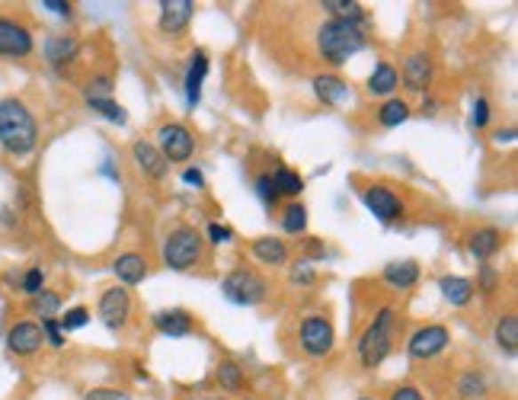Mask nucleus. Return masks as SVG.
Wrapping results in <instances>:
<instances>
[{
	"instance_id": "nucleus-1",
	"label": "nucleus",
	"mask_w": 518,
	"mask_h": 400,
	"mask_svg": "<svg viewBox=\"0 0 518 400\" xmlns=\"http://www.w3.org/2000/svg\"><path fill=\"white\" fill-rule=\"evenodd\" d=\"M39 119L23 96H0V148L13 160H23L39 148Z\"/></svg>"
},
{
	"instance_id": "nucleus-2",
	"label": "nucleus",
	"mask_w": 518,
	"mask_h": 400,
	"mask_svg": "<svg viewBox=\"0 0 518 400\" xmlns=\"http://www.w3.org/2000/svg\"><path fill=\"white\" fill-rule=\"evenodd\" d=\"M368 20H327L317 26V55L330 68H343L349 58L365 52Z\"/></svg>"
},
{
	"instance_id": "nucleus-3",
	"label": "nucleus",
	"mask_w": 518,
	"mask_h": 400,
	"mask_svg": "<svg viewBox=\"0 0 518 400\" xmlns=\"http://www.w3.org/2000/svg\"><path fill=\"white\" fill-rule=\"evenodd\" d=\"M400 336V311L397 304H381L375 317L368 320V327L362 330L359 343H355V356H359L362 368H378L387 362Z\"/></svg>"
},
{
	"instance_id": "nucleus-4",
	"label": "nucleus",
	"mask_w": 518,
	"mask_h": 400,
	"mask_svg": "<svg viewBox=\"0 0 518 400\" xmlns=\"http://www.w3.org/2000/svg\"><path fill=\"white\" fill-rule=\"evenodd\" d=\"M205 237L195 224H176L160 244V263L170 272H189L205 263Z\"/></svg>"
},
{
	"instance_id": "nucleus-5",
	"label": "nucleus",
	"mask_w": 518,
	"mask_h": 400,
	"mask_svg": "<svg viewBox=\"0 0 518 400\" xmlns=\"http://www.w3.org/2000/svg\"><path fill=\"white\" fill-rule=\"evenodd\" d=\"M221 295L237 308H256L269 298V279L253 266H234L221 279Z\"/></svg>"
},
{
	"instance_id": "nucleus-6",
	"label": "nucleus",
	"mask_w": 518,
	"mask_h": 400,
	"mask_svg": "<svg viewBox=\"0 0 518 400\" xmlns=\"http://www.w3.org/2000/svg\"><path fill=\"white\" fill-rule=\"evenodd\" d=\"M298 346L307 359H327L336 346V327L327 314H307L298 324Z\"/></svg>"
},
{
	"instance_id": "nucleus-7",
	"label": "nucleus",
	"mask_w": 518,
	"mask_h": 400,
	"mask_svg": "<svg viewBox=\"0 0 518 400\" xmlns=\"http://www.w3.org/2000/svg\"><path fill=\"white\" fill-rule=\"evenodd\" d=\"M36 52V36L26 20L13 13H0V58L23 61Z\"/></svg>"
},
{
	"instance_id": "nucleus-8",
	"label": "nucleus",
	"mask_w": 518,
	"mask_h": 400,
	"mask_svg": "<svg viewBox=\"0 0 518 400\" xmlns=\"http://www.w3.org/2000/svg\"><path fill=\"white\" fill-rule=\"evenodd\" d=\"M154 144H157V151L163 154L170 167L173 164H186L195 154V135H192V128L186 122H163V125H157Z\"/></svg>"
},
{
	"instance_id": "nucleus-9",
	"label": "nucleus",
	"mask_w": 518,
	"mask_h": 400,
	"mask_svg": "<svg viewBox=\"0 0 518 400\" xmlns=\"http://www.w3.org/2000/svg\"><path fill=\"white\" fill-rule=\"evenodd\" d=\"M135 314V301H131V292L125 285H109L103 288V295L96 301V317L103 320V327L119 333L128 327V320Z\"/></svg>"
},
{
	"instance_id": "nucleus-10",
	"label": "nucleus",
	"mask_w": 518,
	"mask_h": 400,
	"mask_svg": "<svg viewBox=\"0 0 518 400\" xmlns=\"http://www.w3.org/2000/svg\"><path fill=\"white\" fill-rule=\"evenodd\" d=\"M451 346V330L445 324H419L407 336V356L413 362H432Z\"/></svg>"
},
{
	"instance_id": "nucleus-11",
	"label": "nucleus",
	"mask_w": 518,
	"mask_h": 400,
	"mask_svg": "<svg viewBox=\"0 0 518 400\" xmlns=\"http://www.w3.org/2000/svg\"><path fill=\"white\" fill-rule=\"evenodd\" d=\"M362 205H365L368 212L375 215V221H381V224H394L407 215L403 196L387 183H368L365 189H362Z\"/></svg>"
},
{
	"instance_id": "nucleus-12",
	"label": "nucleus",
	"mask_w": 518,
	"mask_h": 400,
	"mask_svg": "<svg viewBox=\"0 0 518 400\" xmlns=\"http://www.w3.org/2000/svg\"><path fill=\"white\" fill-rule=\"evenodd\" d=\"M397 74H400V87L407 90V93L426 96L432 90V77H435V58L426 48H416V52H410L403 58Z\"/></svg>"
},
{
	"instance_id": "nucleus-13",
	"label": "nucleus",
	"mask_w": 518,
	"mask_h": 400,
	"mask_svg": "<svg viewBox=\"0 0 518 400\" xmlns=\"http://www.w3.org/2000/svg\"><path fill=\"white\" fill-rule=\"evenodd\" d=\"M42 346H45V336H42V327L39 320H16L10 324L7 330V349L13 352L16 359H32V356H39Z\"/></svg>"
},
{
	"instance_id": "nucleus-14",
	"label": "nucleus",
	"mask_w": 518,
	"mask_h": 400,
	"mask_svg": "<svg viewBox=\"0 0 518 400\" xmlns=\"http://www.w3.org/2000/svg\"><path fill=\"white\" fill-rule=\"evenodd\" d=\"M42 58H45L55 71H68V64H74L80 58V39L71 32H52L42 42Z\"/></svg>"
},
{
	"instance_id": "nucleus-15",
	"label": "nucleus",
	"mask_w": 518,
	"mask_h": 400,
	"mask_svg": "<svg viewBox=\"0 0 518 400\" xmlns=\"http://www.w3.org/2000/svg\"><path fill=\"white\" fill-rule=\"evenodd\" d=\"M160 16H157V29L163 36H183L189 29L192 16H195V4L192 0H160Z\"/></svg>"
},
{
	"instance_id": "nucleus-16",
	"label": "nucleus",
	"mask_w": 518,
	"mask_h": 400,
	"mask_svg": "<svg viewBox=\"0 0 518 400\" xmlns=\"http://www.w3.org/2000/svg\"><path fill=\"white\" fill-rule=\"evenodd\" d=\"M250 253L259 266L266 269H285L291 263V247H288L282 237H272V234H263V237L250 240Z\"/></svg>"
},
{
	"instance_id": "nucleus-17",
	"label": "nucleus",
	"mask_w": 518,
	"mask_h": 400,
	"mask_svg": "<svg viewBox=\"0 0 518 400\" xmlns=\"http://www.w3.org/2000/svg\"><path fill=\"white\" fill-rule=\"evenodd\" d=\"M131 160H135V167L141 170L147 180H154V183L167 180L170 164L163 160V154L157 151V144L147 141V138H138V141H131Z\"/></svg>"
},
{
	"instance_id": "nucleus-18",
	"label": "nucleus",
	"mask_w": 518,
	"mask_h": 400,
	"mask_svg": "<svg viewBox=\"0 0 518 400\" xmlns=\"http://www.w3.org/2000/svg\"><path fill=\"white\" fill-rule=\"evenodd\" d=\"M147 272H151L147 256L138 253V250H125V253H119L116 260H112V276H116V285L135 288V285H141V282L147 279Z\"/></svg>"
},
{
	"instance_id": "nucleus-19",
	"label": "nucleus",
	"mask_w": 518,
	"mask_h": 400,
	"mask_svg": "<svg viewBox=\"0 0 518 400\" xmlns=\"http://www.w3.org/2000/svg\"><path fill=\"white\" fill-rule=\"evenodd\" d=\"M151 324L160 336L167 340H186V336L195 333V317L183 308H167V311H154Z\"/></svg>"
},
{
	"instance_id": "nucleus-20",
	"label": "nucleus",
	"mask_w": 518,
	"mask_h": 400,
	"mask_svg": "<svg viewBox=\"0 0 518 400\" xmlns=\"http://www.w3.org/2000/svg\"><path fill=\"white\" fill-rule=\"evenodd\" d=\"M311 87H314V96L323 106H330V109H339V106H346L352 100L349 80H343L339 74H314Z\"/></svg>"
},
{
	"instance_id": "nucleus-21",
	"label": "nucleus",
	"mask_w": 518,
	"mask_h": 400,
	"mask_svg": "<svg viewBox=\"0 0 518 400\" xmlns=\"http://www.w3.org/2000/svg\"><path fill=\"white\" fill-rule=\"evenodd\" d=\"M419 279H423V269L416 260H394L381 269V282L391 292H410V288L419 285Z\"/></svg>"
},
{
	"instance_id": "nucleus-22",
	"label": "nucleus",
	"mask_w": 518,
	"mask_h": 400,
	"mask_svg": "<svg viewBox=\"0 0 518 400\" xmlns=\"http://www.w3.org/2000/svg\"><path fill=\"white\" fill-rule=\"evenodd\" d=\"M205 77H208V52L205 48H195V52L189 55V68H186V77H183L186 103H189V109H195V106L202 103Z\"/></svg>"
},
{
	"instance_id": "nucleus-23",
	"label": "nucleus",
	"mask_w": 518,
	"mask_h": 400,
	"mask_svg": "<svg viewBox=\"0 0 518 400\" xmlns=\"http://www.w3.org/2000/svg\"><path fill=\"white\" fill-rule=\"evenodd\" d=\"M503 244H506V237H503V231L499 228H477V231H471V237H467V250H471V256L477 260L480 266L483 263H490L499 250H503Z\"/></svg>"
},
{
	"instance_id": "nucleus-24",
	"label": "nucleus",
	"mask_w": 518,
	"mask_h": 400,
	"mask_svg": "<svg viewBox=\"0 0 518 400\" xmlns=\"http://www.w3.org/2000/svg\"><path fill=\"white\" fill-rule=\"evenodd\" d=\"M397 87H400L397 68H394L391 61H375V68H371V74H368V80H365L368 93L381 96V100H391V96L397 93Z\"/></svg>"
},
{
	"instance_id": "nucleus-25",
	"label": "nucleus",
	"mask_w": 518,
	"mask_h": 400,
	"mask_svg": "<svg viewBox=\"0 0 518 400\" xmlns=\"http://www.w3.org/2000/svg\"><path fill=\"white\" fill-rule=\"evenodd\" d=\"M493 343L496 349L515 359L518 356V314L515 311H503L493 324Z\"/></svg>"
},
{
	"instance_id": "nucleus-26",
	"label": "nucleus",
	"mask_w": 518,
	"mask_h": 400,
	"mask_svg": "<svg viewBox=\"0 0 518 400\" xmlns=\"http://www.w3.org/2000/svg\"><path fill=\"white\" fill-rule=\"evenodd\" d=\"M439 292H442V298L451 304V308H467V304L477 298L474 279H467V276H442Z\"/></svg>"
},
{
	"instance_id": "nucleus-27",
	"label": "nucleus",
	"mask_w": 518,
	"mask_h": 400,
	"mask_svg": "<svg viewBox=\"0 0 518 400\" xmlns=\"http://www.w3.org/2000/svg\"><path fill=\"white\" fill-rule=\"evenodd\" d=\"M269 180L275 186V192H279V199L285 202H298V196L304 192V176L291 167H275L269 173Z\"/></svg>"
},
{
	"instance_id": "nucleus-28",
	"label": "nucleus",
	"mask_w": 518,
	"mask_h": 400,
	"mask_svg": "<svg viewBox=\"0 0 518 400\" xmlns=\"http://www.w3.org/2000/svg\"><path fill=\"white\" fill-rule=\"evenodd\" d=\"M413 116V106L403 100V96H391V100H384L381 109H378V125L381 128H400L403 122Z\"/></svg>"
},
{
	"instance_id": "nucleus-29",
	"label": "nucleus",
	"mask_w": 518,
	"mask_h": 400,
	"mask_svg": "<svg viewBox=\"0 0 518 400\" xmlns=\"http://www.w3.org/2000/svg\"><path fill=\"white\" fill-rule=\"evenodd\" d=\"M279 221L288 237H304L307 234V208H304V202H285L279 212Z\"/></svg>"
},
{
	"instance_id": "nucleus-30",
	"label": "nucleus",
	"mask_w": 518,
	"mask_h": 400,
	"mask_svg": "<svg viewBox=\"0 0 518 400\" xmlns=\"http://www.w3.org/2000/svg\"><path fill=\"white\" fill-rule=\"evenodd\" d=\"M455 391H458V397H464V400H480V397H487V394H490L487 375H483V372H477V368H471V372H464V375H458Z\"/></svg>"
},
{
	"instance_id": "nucleus-31",
	"label": "nucleus",
	"mask_w": 518,
	"mask_h": 400,
	"mask_svg": "<svg viewBox=\"0 0 518 400\" xmlns=\"http://www.w3.org/2000/svg\"><path fill=\"white\" fill-rule=\"evenodd\" d=\"M317 7L327 13V20H368L359 0H320Z\"/></svg>"
},
{
	"instance_id": "nucleus-32",
	"label": "nucleus",
	"mask_w": 518,
	"mask_h": 400,
	"mask_svg": "<svg viewBox=\"0 0 518 400\" xmlns=\"http://www.w3.org/2000/svg\"><path fill=\"white\" fill-rule=\"evenodd\" d=\"M29 304H32V314H39V320H58L64 308L61 295H58L55 288H42L39 295L29 298Z\"/></svg>"
},
{
	"instance_id": "nucleus-33",
	"label": "nucleus",
	"mask_w": 518,
	"mask_h": 400,
	"mask_svg": "<svg viewBox=\"0 0 518 400\" xmlns=\"http://www.w3.org/2000/svg\"><path fill=\"white\" fill-rule=\"evenodd\" d=\"M215 381L221 384V391H243L247 388V375H243V368L231 359H221L215 368Z\"/></svg>"
},
{
	"instance_id": "nucleus-34",
	"label": "nucleus",
	"mask_w": 518,
	"mask_h": 400,
	"mask_svg": "<svg viewBox=\"0 0 518 400\" xmlns=\"http://www.w3.org/2000/svg\"><path fill=\"white\" fill-rule=\"evenodd\" d=\"M45 269H42L39 263H32V266H26V269H20V295H26V298H36L45 288Z\"/></svg>"
},
{
	"instance_id": "nucleus-35",
	"label": "nucleus",
	"mask_w": 518,
	"mask_h": 400,
	"mask_svg": "<svg viewBox=\"0 0 518 400\" xmlns=\"http://www.w3.org/2000/svg\"><path fill=\"white\" fill-rule=\"evenodd\" d=\"M87 106L96 116L112 122V125H128V112L122 109V103H116V96H109V100H87Z\"/></svg>"
},
{
	"instance_id": "nucleus-36",
	"label": "nucleus",
	"mask_w": 518,
	"mask_h": 400,
	"mask_svg": "<svg viewBox=\"0 0 518 400\" xmlns=\"http://www.w3.org/2000/svg\"><path fill=\"white\" fill-rule=\"evenodd\" d=\"M474 288H477L480 295H496L499 288H503V272L496 269L493 263H483L477 272V282H474Z\"/></svg>"
},
{
	"instance_id": "nucleus-37",
	"label": "nucleus",
	"mask_w": 518,
	"mask_h": 400,
	"mask_svg": "<svg viewBox=\"0 0 518 400\" xmlns=\"http://www.w3.org/2000/svg\"><path fill=\"white\" fill-rule=\"evenodd\" d=\"M90 308H84V304H77V308H68V311H61V317H58V324H61L64 333H74V330H84L90 324Z\"/></svg>"
},
{
	"instance_id": "nucleus-38",
	"label": "nucleus",
	"mask_w": 518,
	"mask_h": 400,
	"mask_svg": "<svg viewBox=\"0 0 518 400\" xmlns=\"http://www.w3.org/2000/svg\"><path fill=\"white\" fill-rule=\"evenodd\" d=\"M116 84H112L109 74H93V77L84 84V100H109Z\"/></svg>"
},
{
	"instance_id": "nucleus-39",
	"label": "nucleus",
	"mask_w": 518,
	"mask_h": 400,
	"mask_svg": "<svg viewBox=\"0 0 518 400\" xmlns=\"http://www.w3.org/2000/svg\"><path fill=\"white\" fill-rule=\"evenodd\" d=\"M291 269H288V279H291V285L298 288H311L317 285V269H314V263H307V260H298V263H288Z\"/></svg>"
},
{
	"instance_id": "nucleus-40",
	"label": "nucleus",
	"mask_w": 518,
	"mask_h": 400,
	"mask_svg": "<svg viewBox=\"0 0 518 400\" xmlns=\"http://www.w3.org/2000/svg\"><path fill=\"white\" fill-rule=\"evenodd\" d=\"M202 237H205V244H211V247H227V244H234V237H237V234H234L231 224L211 221L205 228V234H202Z\"/></svg>"
},
{
	"instance_id": "nucleus-41",
	"label": "nucleus",
	"mask_w": 518,
	"mask_h": 400,
	"mask_svg": "<svg viewBox=\"0 0 518 400\" xmlns=\"http://www.w3.org/2000/svg\"><path fill=\"white\" fill-rule=\"evenodd\" d=\"M253 192L259 196V202H263L266 208H275L279 205V192H275V186H272V180H269V173H259L253 180Z\"/></svg>"
},
{
	"instance_id": "nucleus-42",
	"label": "nucleus",
	"mask_w": 518,
	"mask_h": 400,
	"mask_svg": "<svg viewBox=\"0 0 518 400\" xmlns=\"http://www.w3.org/2000/svg\"><path fill=\"white\" fill-rule=\"evenodd\" d=\"M39 327L42 336H45V346H52V349H64L68 346V333L61 330L58 320H39Z\"/></svg>"
},
{
	"instance_id": "nucleus-43",
	"label": "nucleus",
	"mask_w": 518,
	"mask_h": 400,
	"mask_svg": "<svg viewBox=\"0 0 518 400\" xmlns=\"http://www.w3.org/2000/svg\"><path fill=\"white\" fill-rule=\"evenodd\" d=\"M490 119H493V106H490L487 96H477L471 106V125L477 128V132H483V128L490 125Z\"/></svg>"
},
{
	"instance_id": "nucleus-44",
	"label": "nucleus",
	"mask_w": 518,
	"mask_h": 400,
	"mask_svg": "<svg viewBox=\"0 0 518 400\" xmlns=\"http://www.w3.org/2000/svg\"><path fill=\"white\" fill-rule=\"evenodd\" d=\"M80 400H131V394L122 391V388H90Z\"/></svg>"
},
{
	"instance_id": "nucleus-45",
	"label": "nucleus",
	"mask_w": 518,
	"mask_h": 400,
	"mask_svg": "<svg viewBox=\"0 0 518 400\" xmlns=\"http://www.w3.org/2000/svg\"><path fill=\"white\" fill-rule=\"evenodd\" d=\"M327 256V247H323V240H317V237H307L304 240V260L307 263H317V260H323Z\"/></svg>"
},
{
	"instance_id": "nucleus-46",
	"label": "nucleus",
	"mask_w": 518,
	"mask_h": 400,
	"mask_svg": "<svg viewBox=\"0 0 518 400\" xmlns=\"http://www.w3.org/2000/svg\"><path fill=\"white\" fill-rule=\"evenodd\" d=\"M39 7H45L48 13H55V16H64V20H71V16H74V4H71V0H42Z\"/></svg>"
},
{
	"instance_id": "nucleus-47",
	"label": "nucleus",
	"mask_w": 518,
	"mask_h": 400,
	"mask_svg": "<svg viewBox=\"0 0 518 400\" xmlns=\"http://www.w3.org/2000/svg\"><path fill=\"white\" fill-rule=\"evenodd\" d=\"M387 400H426V394L416 388V384H397Z\"/></svg>"
},
{
	"instance_id": "nucleus-48",
	"label": "nucleus",
	"mask_w": 518,
	"mask_h": 400,
	"mask_svg": "<svg viewBox=\"0 0 518 400\" xmlns=\"http://www.w3.org/2000/svg\"><path fill=\"white\" fill-rule=\"evenodd\" d=\"M183 183L189 186V189H205V173H202L199 167H186L183 170Z\"/></svg>"
},
{
	"instance_id": "nucleus-49",
	"label": "nucleus",
	"mask_w": 518,
	"mask_h": 400,
	"mask_svg": "<svg viewBox=\"0 0 518 400\" xmlns=\"http://www.w3.org/2000/svg\"><path fill=\"white\" fill-rule=\"evenodd\" d=\"M493 141L496 144H515V128H496Z\"/></svg>"
},
{
	"instance_id": "nucleus-50",
	"label": "nucleus",
	"mask_w": 518,
	"mask_h": 400,
	"mask_svg": "<svg viewBox=\"0 0 518 400\" xmlns=\"http://www.w3.org/2000/svg\"><path fill=\"white\" fill-rule=\"evenodd\" d=\"M419 112H423V116H435V112H439V100H435L432 93H426L423 96V106H419Z\"/></svg>"
},
{
	"instance_id": "nucleus-51",
	"label": "nucleus",
	"mask_w": 518,
	"mask_h": 400,
	"mask_svg": "<svg viewBox=\"0 0 518 400\" xmlns=\"http://www.w3.org/2000/svg\"><path fill=\"white\" fill-rule=\"evenodd\" d=\"M359 400H378V397H359Z\"/></svg>"
}]
</instances>
